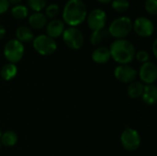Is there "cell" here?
<instances>
[{
	"mask_svg": "<svg viewBox=\"0 0 157 156\" xmlns=\"http://www.w3.org/2000/svg\"><path fill=\"white\" fill-rule=\"evenodd\" d=\"M86 15L87 9L83 0H68L63 10V19L70 27L82 24Z\"/></svg>",
	"mask_w": 157,
	"mask_h": 156,
	"instance_id": "1",
	"label": "cell"
},
{
	"mask_svg": "<svg viewBox=\"0 0 157 156\" xmlns=\"http://www.w3.org/2000/svg\"><path fill=\"white\" fill-rule=\"evenodd\" d=\"M109 49L111 58L120 64H129L135 58V47L128 40H115Z\"/></svg>",
	"mask_w": 157,
	"mask_h": 156,
	"instance_id": "2",
	"label": "cell"
},
{
	"mask_svg": "<svg viewBox=\"0 0 157 156\" xmlns=\"http://www.w3.org/2000/svg\"><path fill=\"white\" fill-rule=\"evenodd\" d=\"M132 29V21L129 17H120L114 19L109 29V36L116 38V40L126 38Z\"/></svg>",
	"mask_w": 157,
	"mask_h": 156,
	"instance_id": "3",
	"label": "cell"
},
{
	"mask_svg": "<svg viewBox=\"0 0 157 156\" xmlns=\"http://www.w3.org/2000/svg\"><path fill=\"white\" fill-rule=\"evenodd\" d=\"M32 45L34 50L42 56L52 55L57 50V43L55 40L45 34L35 37L32 40Z\"/></svg>",
	"mask_w": 157,
	"mask_h": 156,
	"instance_id": "4",
	"label": "cell"
},
{
	"mask_svg": "<svg viewBox=\"0 0 157 156\" xmlns=\"http://www.w3.org/2000/svg\"><path fill=\"white\" fill-rule=\"evenodd\" d=\"M25 48L23 43L18 41L17 39L8 40L4 47V56L10 63L16 64L20 62L24 56Z\"/></svg>",
	"mask_w": 157,
	"mask_h": 156,
	"instance_id": "5",
	"label": "cell"
},
{
	"mask_svg": "<svg viewBox=\"0 0 157 156\" xmlns=\"http://www.w3.org/2000/svg\"><path fill=\"white\" fill-rule=\"evenodd\" d=\"M141 142L140 133L131 127H126L121 134V143L128 152L136 151L140 147Z\"/></svg>",
	"mask_w": 157,
	"mask_h": 156,
	"instance_id": "6",
	"label": "cell"
},
{
	"mask_svg": "<svg viewBox=\"0 0 157 156\" xmlns=\"http://www.w3.org/2000/svg\"><path fill=\"white\" fill-rule=\"evenodd\" d=\"M63 40L65 45L72 50H79L85 43V38L82 31L75 27H69L64 29L63 33Z\"/></svg>",
	"mask_w": 157,
	"mask_h": 156,
	"instance_id": "7",
	"label": "cell"
},
{
	"mask_svg": "<svg viewBox=\"0 0 157 156\" xmlns=\"http://www.w3.org/2000/svg\"><path fill=\"white\" fill-rule=\"evenodd\" d=\"M137 73L144 85H155L157 79V66L154 62L143 63Z\"/></svg>",
	"mask_w": 157,
	"mask_h": 156,
	"instance_id": "8",
	"label": "cell"
},
{
	"mask_svg": "<svg viewBox=\"0 0 157 156\" xmlns=\"http://www.w3.org/2000/svg\"><path fill=\"white\" fill-rule=\"evenodd\" d=\"M86 21L88 28L93 31L102 29L107 23V14L103 9L95 8L86 15Z\"/></svg>",
	"mask_w": 157,
	"mask_h": 156,
	"instance_id": "9",
	"label": "cell"
},
{
	"mask_svg": "<svg viewBox=\"0 0 157 156\" xmlns=\"http://www.w3.org/2000/svg\"><path fill=\"white\" fill-rule=\"evenodd\" d=\"M132 29L138 36L147 38L154 34L155 24L146 17H139L132 23Z\"/></svg>",
	"mask_w": 157,
	"mask_h": 156,
	"instance_id": "10",
	"label": "cell"
},
{
	"mask_svg": "<svg viewBox=\"0 0 157 156\" xmlns=\"http://www.w3.org/2000/svg\"><path fill=\"white\" fill-rule=\"evenodd\" d=\"M138 75L137 71L129 64H120L114 70L115 78L123 84H130L135 81Z\"/></svg>",
	"mask_w": 157,
	"mask_h": 156,
	"instance_id": "11",
	"label": "cell"
},
{
	"mask_svg": "<svg viewBox=\"0 0 157 156\" xmlns=\"http://www.w3.org/2000/svg\"><path fill=\"white\" fill-rule=\"evenodd\" d=\"M46 25V32L49 37L55 39L63 35L64 30V22L61 19H52Z\"/></svg>",
	"mask_w": 157,
	"mask_h": 156,
	"instance_id": "12",
	"label": "cell"
},
{
	"mask_svg": "<svg viewBox=\"0 0 157 156\" xmlns=\"http://www.w3.org/2000/svg\"><path fill=\"white\" fill-rule=\"evenodd\" d=\"M91 57H92L93 62L98 64H105L111 58L109 49L107 47H104V46H99V47L96 48L93 51Z\"/></svg>",
	"mask_w": 157,
	"mask_h": 156,
	"instance_id": "13",
	"label": "cell"
},
{
	"mask_svg": "<svg viewBox=\"0 0 157 156\" xmlns=\"http://www.w3.org/2000/svg\"><path fill=\"white\" fill-rule=\"evenodd\" d=\"M142 100L148 106H153L157 101V87L155 85H144Z\"/></svg>",
	"mask_w": 157,
	"mask_h": 156,
	"instance_id": "14",
	"label": "cell"
},
{
	"mask_svg": "<svg viewBox=\"0 0 157 156\" xmlns=\"http://www.w3.org/2000/svg\"><path fill=\"white\" fill-rule=\"evenodd\" d=\"M29 24L32 29H40L47 24V17L41 12H34L29 17Z\"/></svg>",
	"mask_w": 157,
	"mask_h": 156,
	"instance_id": "15",
	"label": "cell"
},
{
	"mask_svg": "<svg viewBox=\"0 0 157 156\" xmlns=\"http://www.w3.org/2000/svg\"><path fill=\"white\" fill-rule=\"evenodd\" d=\"M144 85L140 81H133L128 85L127 87V94L128 96L132 99L140 98L144 93Z\"/></svg>",
	"mask_w": 157,
	"mask_h": 156,
	"instance_id": "16",
	"label": "cell"
},
{
	"mask_svg": "<svg viewBox=\"0 0 157 156\" xmlns=\"http://www.w3.org/2000/svg\"><path fill=\"white\" fill-rule=\"evenodd\" d=\"M16 38L21 43L30 42L34 39L33 32L30 28L27 26H20L16 29Z\"/></svg>",
	"mask_w": 157,
	"mask_h": 156,
	"instance_id": "17",
	"label": "cell"
},
{
	"mask_svg": "<svg viewBox=\"0 0 157 156\" xmlns=\"http://www.w3.org/2000/svg\"><path fill=\"white\" fill-rule=\"evenodd\" d=\"M18 136L14 131H6L1 134L0 144L5 147H13L17 144Z\"/></svg>",
	"mask_w": 157,
	"mask_h": 156,
	"instance_id": "18",
	"label": "cell"
},
{
	"mask_svg": "<svg viewBox=\"0 0 157 156\" xmlns=\"http://www.w3.org/2000/svg\"><path fill=\"white\" fill-rule=\"evenodd\" d=\"M17 67L16 64L14 63H6L5 64L1 70H0V76L2 77V79H4L5 81H10L12 79H14L17 74Z\"/></svg>",
	"mask_w": 157,
	"mask_h": 156,
	"instance_id": "19",
	"label": "cell"
},
{
	"mask_svg": "<svg viewBox=\"0 0 157 156\" xmlns=\"http://www.w3.org/2000/svg\"><path fill=\"white\" fill-rule=\"evenodd\" d=\"M109 37V31L108 29H106L105 28L102 29H98V30H94L92 32V34L90 35V42L92 45L94 46H98L99 44H101L105 40H107Z\"/></svg>",
	"mask_w": 157,
	"mask_h": 156,
	"instance_id": "20",
	"label": "cell"
},
{
	"mask_svg": "<svg viewBox=\"0 0 157 156\" xmlns=\"http://www.w3.org/2000/svg\"><path fill=\"white\" fill-rule=\"evenodd\" d=\"M11 14L16 19H23L28 17L29 9L23 5H16L11 8Z\"/></svg>",
	"mask_w": 157,
	"mask_h": 156,
	"instance_id": "21",
	"label": "cell"
},
{
	"mask_svg": "<svg viewBox=\"0 0 157 156\" xmlns=\"http://www.w3.org/2000/svg\"><path fill=\"white\" fill-rule=\"evenodd\" d=\"M111 7L118 13H123L130 7L129 0H112Z\"/></svg>",
	"mask_w": 157,
	"mask_h": 156,
	"instance_id": "22",
	"label": "cell"
},
{
	"mask_svg": "<svg viewBox=\"0 0 157 156\" xmlns=\"http://www.w3.org/2000/svg\"><path fill=\"white\" fill-rule=\"evenodd\" d=\"M48 0H28V5L30 9L35 12H40L46 7Z\"/></svg>",
	"mask_w": 157,
	"mask_h": 156,
	"instance_id": "23",
	"label": "cell"
},
{
	"mask_svg": "<svg viewBox=\"0 0 157 156\" xmlns=\"http://www.w3.org/2000/svg\"><path fill=\"white\" fill-rule=\"evenodd\" d=\"M59 11H60V7L57 4H51L45 7L44 15L46 16V17L53 18L59 14Z\"/></svg>",
	"mask_w": 157,
	"mask_h": 156,
	"instance_id": "24",
	"label": "cell"
},
{
	"mask_svg": "<svg viewBox=\"0 0 157 156\" xmlns=\"http://www.w3.org/2000/svg\"><path fill=\"white\" fill-rule=\"evenodd\" d=\"M144 7L148 14L155 16L157 14V0H146Z\"/></svg>",
	"mask_w": 157,
	"mask_h": 156,
	"instance_id": "25",
	"label": "cell"
},
{
	"mask_svg": "<svg viewBox=\"0 0 157 156\" xmlns=\"http://www.w3.org/2000/svg\"><path fill=\"white\" fill-rule=\"evenodd\" d=\"M135 58H136V60L138 62H140L142 63H144L149 62L150 55H149L148 51H146L144 50H140L137 52H135Z\"/></svg>",
	"mask_w": 157,
	"mask_h": 156,
	"instance_id": "26",
	"label": "cell"
},
{
	"mask_svg": "<svg viewBox=\"0 0 157 156\" xmlns=\"http://www.w3.org/2000/svg\"><path fill=\"white\" fill-rule=\"evenodd\" d=\"M9 2L8 0H0V15L6 13L9 8Z\"/></svg>",
	"mask_w": 157,
	"mask_h": 156,
	"instance_id": "27",
	"label": "cell"
},
{
	"mask_svg": "<svg viewBox=\"0 0 157 156\" xmlns=\"http://www.w3.org/2000/svg\"><path fill=\"white\" fill-rule=\"evenodd\" d=\"M156 46H157V40H154V42H153V46H152V50H153V53H154V56H155V57H157Z\"/></svg>",
	"mask_w": 157,
	"mask_h": 156,
	"instance_id": "28",
	"label": "cell"
},
{
	"mask_svg": "<svg viewBox=\"0 0 157 156\" xmlns=\"http://www.w3.org/2000/svg\"><path fill=\"white\" fill-rule=\"evenodd\" d=\"M6 32V30L5 27H4L3 25H1V24H0V40H2V39L5 37Z\"/></svg>",
	"mask_w": 157,
	"mask_h": 156,
	"instance_id": "29",
	"label": "cell"
},
{
	"mask_svg": "<svg viewBox=\"0 0 157 156\" xmlns=\"http://www.w3.org/2000/svg\"><path fill=\"white\" fill-rule=\"evenodd\" d=\"M8 2H9V4H12V5H18L20 2H21V0H8Z\"/></svg>",
	"mask_w": 157,
	"mask_h": 156,
	"instance_id": "30",
	"label": "cell"
},
{
	"mask_svg": "<svg viewBox=\"0 0 157 156\" xmlns=\"http://www.w3.org/2000/svg\"><path fill=\"white\" fill-rule=\"evenodd\" d=\"M97 1L102 4H109V3H111L112 0H97Z\"/></svg>",
	"mask_w": 157,
	"mask_h": 156,
	"instance_id": "31",
	"label": "cell"
},
{
	"mask_svg": "<svg viewBox=\"0 0 157 156\" xmlns=\"http://www.w3.org/2000/svg\"><path fill=\"white\" fill-rule=\"evenodd\" d=\"M1 134H2V132H1V130H0V137H1Z\"/></svg>",
	"mask_w": 157,
	"mask_h": 156,
	"instance_id": "32",
	"label": "cell"
}]
</instances>
